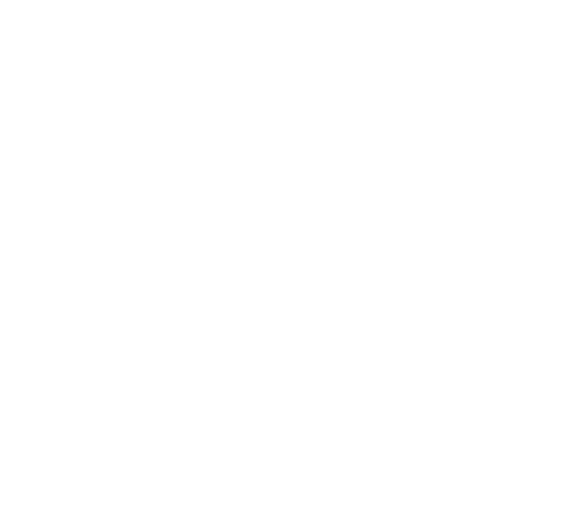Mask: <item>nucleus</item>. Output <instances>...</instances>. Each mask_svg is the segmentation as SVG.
Listing matches in <instances>:
<instances>
[]
</instances>
